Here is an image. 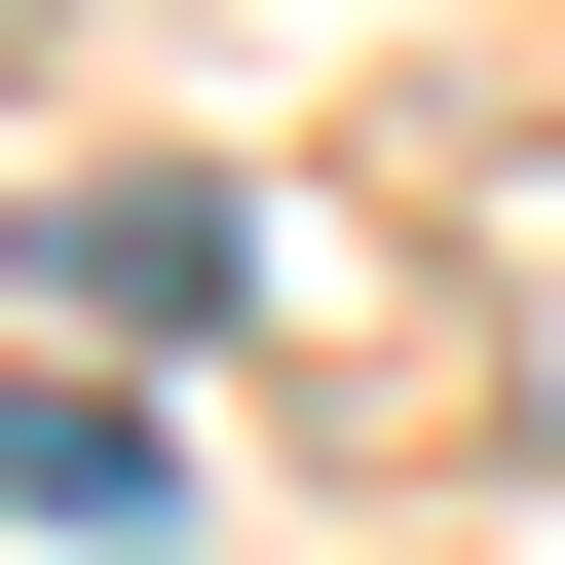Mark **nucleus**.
Masks as SVG:
<instances>
[{"label": "nucleus", "instance_id": "obj_1", "mask_svg": "<svg viewBox=\"0 0 565 565\" xmlns=\"http://www.w3.org/2000/svg\"><path fill=\"white\" fill-rule=\"evenodd\" d=\"M39 302H114V340H226V302H264V226H226V189H39Z\"/></svg>", "mask_w": 565, "mask_h": 565}, {"label": "nucleus", "instance_id": "obj_2", "mask_svg": "<svg viewBox=\"0 0 565 565\" xmlns=\"http://www.w3.org/2000/svg\"><path fill=\"white\" fill-rule=\"evenodd\" d=\"M0 490H39L76 565H114V527H189V452H151V377H0Z\"/></svg>", "mask_w": 565, "mask_h": 565}]
</instances>
